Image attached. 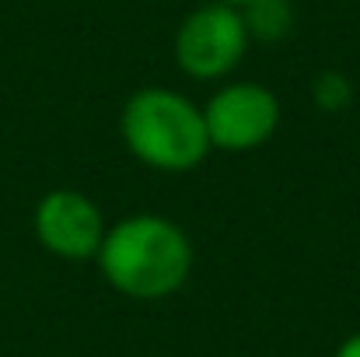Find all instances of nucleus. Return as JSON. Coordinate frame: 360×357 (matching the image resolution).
Instances as JSON below:
<instances>
[{
    "instance_id": "1",
    "label": "nucleus",
    "mask_w": 360,
    "mask_h": 357,
    "mask_svg": "<svg viewBox=\"0 0 360 357\" xmlns=\"http://www.w3.org/2000/svg\"><path fill=\"white\" fill-rule=\"evenodd\" d=\"M95 263L116 294L161 301L186 287L193 273V242L172 218L129 214L105 228Z\"/></svg>"
},
{
    "instance_id": "2",
    "label": "nucleus",
    "mask_w": 360,
    "mask_h": 357,
    "mask_svg": "<svg viewBox=\"0 0 360 357\" xmlns=\"http://www.w3.org/2000/svg\"><path fill=\"white\" fill-rule=\"evenodd\" d=\"M120 133L126 151L140 165L168 175L193 172L210 154L203 109L175 88L150 84L133 92L122 106Z\"/></svg>"
},
{
    "instance_id": "3",
    "label": "nucleus",
    "mask_w": 360,
    "mask_h": 357,
    "mask_svg": "<svg viewBox=\"0 0 360 357\" xmlns=\"http://www.w3.org/2000/svg\"><path fill=\"white\" fill-rule=\"evenodd\" d=\"M248 42L238 7L210 0L182 18L175 32V63L193 81H221L238 70Z\"/></svg>"
},
{
    "instance_id": "4",
    "label": "nucleus",
    "mask_w": 360,
    "mask_h": 357,
    "mask_svg": "<svg viewBox=\"0 0 360 357\" xmlns=\"http://www.w3.org/2000/svg\"><path fill=\"white\" fill-rule=\"evenodd\" d=\"M210 151L245 154L273 140L280 126V99L259 81H231L203 106Z\"/></svg>"
},
{
    "instance_id": "5",
    "label": "nucleus",
    "mask_w": 360,
    "mask_h": 357,
    "mask_svg": "<svg viewBox=\"0 0 360 357\" xmlns=\"http://www.w3.org/2000/svg\"><path fill=\"white\" fill-rule=\"evenodd\" d=\"M32 228L39 245L56 256V259H70V263H84L95 259L105 238V214L98 211V203L91 196H84L81 189H49L39 203H35V218Z\"/></svg>"
},
{
    "instance_id": "6",
    "label": "nucleus",
    "mask_w": 360,
    "mask_h": 357,
    "mask_svg": "<svg viewBox=\"0 0 360 357\" xmlns=\"http://www.w3.org/2000/svg\"><path fill=\"white\" fill-rule=\"evenodd\" d=\"M238 11H241L248 39H255V42H280L294 28L290 0H248Z\"/></svg>"
},
{
    "instance_id": "7",
    "label": "nucleus",
    "mask_w": 360,
    "mask_h": 357,
    "mask_svg": "<svg viewBox=\"0 0 360 357\" xmlns=\"http://www.w3.org/2000/svg\"><path fill=\"white\" fill-rule=\"evenodd\" d=\"M311 99L322 113H343L350 102H354V84L347 74L340 70H322L315 81H311Z\"/></svg>"
},
{
    "instance_id": "8",
    "label": "nucleus",
    "mask_w": 360,
    "mask_h": 357,
    "mask_svg": "<svg viewBox=\"0 0 360 357\" xmlns=\"http://www.w3.org/2000/svg\"><path fill=\"white\" fill-rule=\"evenodd\" d=\"M333 357H360V330L357 333H350V337L336 347V354Z\"/></svg>"
},
{
    "instance_id": "9",
    "label": "nucleus",
    "mask_w": 360,
    "mask_h": 357,
    "mask_svg": "<svg viewBox=\"0 0 360 357\" xmlns=\"http://www.w3.org/2000/svg\"><path fill=\"white\" fill-rule=\"evenodd\" d=\"M221 4H231V7H245L248 0H221Z\"/></svg>"
}]
</instances>
